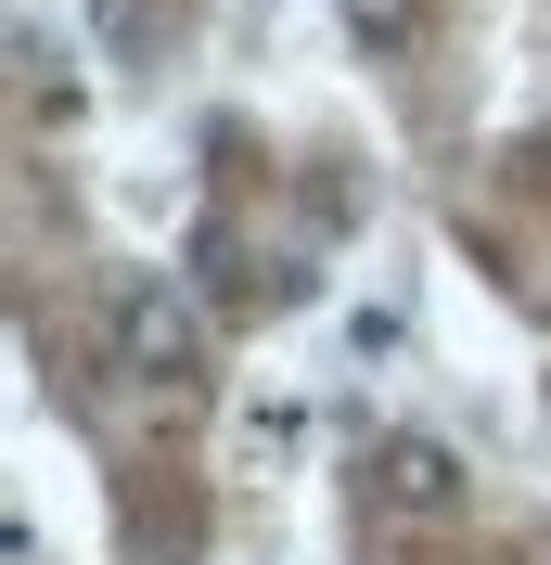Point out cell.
Here are the masks:
<instances>
[{"label":"cell","instance_id":"3957f363","mask_svg":"<svg viewBox=\"0 0 551 565\" xmlns=\"http://www.w3.org/2000/svg\"><path fill=\"white\" fill-rule=\"evenodd\" d=\"M334 13H346V39H359L372 65H411L423 52V0H334Z\"/></svg>","mask_w":551,"mask_h":565},{"label":"cell","instance_id":"6da1fadb","mask_svg":"<svg viewBox=\"0 0 551 565\" xmlns=\"http://www.w3.org/2000/svg\"><path fill=\"white\" fill-rule=\"evenodd\" d=\"M104 334H116V373H129V386H193V373H206V321H193V296L154 282V270H129L104 296Z\"/></svg>","mask_w":551,"mask_h":565},{"label":"cell","instance_id":"7a4b0ae2","mask_svg":"<svg viewBox=\"0 0 551 565\" xmlns=\"http://www.w3.org/2000/svg\"><path fill=\"white\" fill-rule=\"evenodd\" d=\"M372 501L385 514H462V450H449V437H385L372 450Z\"/></svg>","mask_w":551,"mask_h":565}]
</instances>
